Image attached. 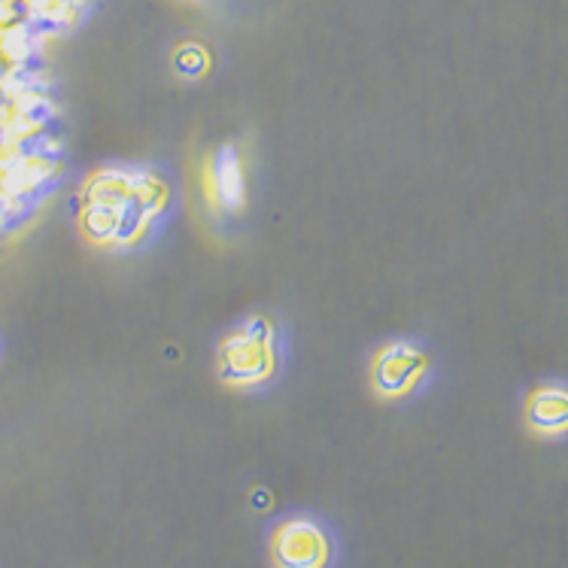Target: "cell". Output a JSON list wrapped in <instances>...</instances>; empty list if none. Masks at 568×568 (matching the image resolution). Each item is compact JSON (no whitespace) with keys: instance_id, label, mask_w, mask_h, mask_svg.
Wrapping results in <instances>:
<instances>
[{"instance_id":"5b68a950","label":"cell","mask_w":568,"mask_h":568,"mask_svg":"<svg viewBox=\"0 0 568 568\" xmlns=\"http://www.w3.org/2000/svg\"><path fill=\"white\" fill-rule=\"evenodd\" d=\"M216 189L229 204L241 197V171H237V159H232V155H225V162H220V168H216Z\"/></svg>"},{"instance_id":"3957f363","label":"cell","mask_w":568,"mask_h":568,"mask_svg":"<svg viewBox=\"0 0 568 568\" xmlns=\"http://www.w3.org/2000/svg\"><path fill=\"white\" fill-rule=\"evenodd\" d=\"M423 372H426L423 353L414 347H407V344H395V347L386 349L381 359H377L374 377H377V386H381L383 393L402 395L407 393L414 383H419Z\"/></svg>"},{"instance_id":"8992f818","label":"cell","mask_w":568,"mask_h":568,"mask_svg":"<svg viewBox=\"0 0 568 568\" xmlns=\"http://www.w3.org/2000/svg\"><path fill=\"white\" fill-rule=\"evenodd\" d=\"M176 64H180V70H186V73H201V70H204V64H207V52L197 47L180 49Z\"/></svg>"},{"instance_id":"52a82bcc","label":"cell","mask_w":568,"mask_h":568,"mask_svg":"<svg viewBox=\"0 0 568 568\" xmlns=\"http://www.w3.org/2000/svg\"><path fill=\"white\" fill-rule=\"evenodd\" d=\"M22 22V7L19 0H0V28Z\"/></svg>"},{"instance_id":"6da1fadb","label":"cell","mask_w":568,"mask_h":568,"mask_svg":"<svg viewBox=\"0 0 568 568\" xmlns=\"http://www.w3.org/2000/svg\"><path fill=\"white\" fill-rule=\"evenodd\" d=\"M271 554L277 568H325L332 559V541L320 523L295 517L274 532Z\"/></svg>"},{"instance_id":"7a4b0ae2","label":"cell","mask_w":568,"mask_h":568,"mask_svg":"<svg viewBox=\"0 0 568 568\" xmlns=\"http://www.w3.org/2000/svg\"><path fill=\"white\" fill-rule=\"evenodd\" d=\"M526 419L538 435L562 438L568 435V386L566 383H545L538 386L526 405Z\"/></svg>"},{"instance_id":"277c9868","label":"cell","mask_w":568,"mask_h":568,"mask_svg":"<svg viewBox=\"0 0 568 568\" xmlns=\"http://www.w3.org/2000/svg\"><path fill=\"white\" fill-rule=\"evenodd\" d=\"M271 362V349H267L262 335H237L225 349V365L229 374L237 381H255L262 377Z\"/></svg>"}]
</instances>
